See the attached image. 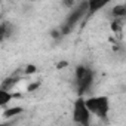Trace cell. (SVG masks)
Returning <instances> with one entry per match:
<instances>
[{
	"label": "cell",
	"mask_w": 126,
	"mask_h": 126,
	"mask_svg": "<svg viewBox=\"0 0 126 126\" xmlns=\"http://www.w3.org/2000/svg\"><path fill=\"white\" fill-rule=\"evenodd\" d=\"M83 18H88V0H79L77 5L68 11L65 19L59 25V30L64 34V37L73 33V30L77 27L80 21H83Z\"/></svg>",
	"instance_id": "obj_1"
},
{
	"label": "cell",
	"mask_w": 126,
	"mask_h": 126,
	"mask_svg": "<svg viewBox=\"0 0 126 126\" xmlns=\"http://www.w3.org/2000/svg\"><path fill=\"white\" fill-rule=\"evenodd\" d=\"M95 83V73L91 67L79 64L74 68V85H76V91L77 95H83L86 96V94L92 89Z\"/></svg>",
	"instance_id": "obj_2"
},
{
	"label": "cell",
	"mask_w": 126,
	"mask_h": 126,
	"mask_svg": "<svg viewBox=\"0 0 126 126\" xmlns=\"http://www.w3.org/2000/svg\"><path fill=\"white\" fill-rule=\"evenodd\" d=\"M92 113L86 104V96L77 95V98L73 102V110H71V117L73 123L80 125V126H89L92 122Z\"/></svg>",
	"instance_id": "obj_3"
},
{
	"label": "cell",
	"mask_w": 126,
	"mask_h": 126,
	"mask_svg": "<svg viewBox=\"0 0 126 126\" xmlns=\"http://www.w3.org/2000/svg\"><path fill=\"white\" fill-rule=\"evenodd\" d=\"M86 104L95 117L101 120H105L108 117L111 105H110V98L107 95H89L86 96Z\"/></svg>",
	"instance_id": "obj_4"
},
{
	"label": "cell",
	"mask_w": 126,
	"mask_h": 126,
	"mask_svg": "<svg viewBox=\"0 0 126 126\" xmlns=\"http://www.w3.org/2000/svg\"><path fill=\"white\" fill-rule=\"evenodd\" d=\"M114 0H88V18L96 15L98 12H101L104 8H107L108 5H111Z\"/></svg>",
	"instance_id": "obj_5"
},
{
	"label": "cell",
	"mask_w": 126,
	"mask_h": 126,
	"mask_svg": "<svg viewBox=\"0 0 126 126\" xmlns=\"http://www.w3.org/2000/svg\"><path fill=\"white\" fill-rule=\"evenodd\" d=\"M18 96H19V95L14 94L12 89L0 88V107H2V110L6 108V107H9V104L12 102V99H14V98H18Z\"/></svg>",
	"instance_id": "obj_6"
},
{
	"label": "cell",
	"mask_w": 126,
	"mask_h": 126,
	"mask_svg": "<svg viewBox=\"0 0 126 126\" xmlns=\"http://www.w3.org/2000/svg\"><path fill=\"white\" fill-rule=\"evenodd\" d=\"M24 107H21V105H12V107H6V108H3V117L5 119H11V117H16V116H19V114H24Z\"/></svg>",
	"instance_id": "obj_7"
},
{
	"label": "cell",
	"mask_w": 126,
	"mask_h": 126,
	"mask_svg": "<svg viewBox=\"0 0 126 126\" xmlns=\"http://www.w3.org/2000/svg\"><path fill=\"white\" fill-rule=\"evenodd\" d=\"M14 33V25L8 21H3L2 24H0V40L5 42L8 37H11Z\"/></svg>",
	"instance_id": "obj_8"
},
{
	"label": "cell",
	"mask_w": 126,
	"mask_h": 126,
	"mask_svg": "<svg viewBox=\"0 0 126 126\" xmlns=\"http://www.w3.org/2000/svg\"><path fill=\"white\" fill-rule=\"evenodd\" d=\"M111 16L114 19H123L126 16V3H122V5H116L113 9H111Z\"/></svg>",
	"instance_id": "obj_9"
},
{
	"label": "cell",
	"mask_w": 126,
	"mask_h": 126,
	"mask_svg": "<svg viewBox=\"0 0 126 126\" xmlns=\"http://www.w3.org/2000/svg\"><path fill=\"white\" fill-rule=\"evenodd\" d=\"M19 80H21V76H11V77L5 79V80L2 82V86H0V88H5V89H14L15 85H16Z\"/></svg>",
	"instance_id": "obj_10"
},
{
	"label": "cell",
	"mask_w": 126,
	"mask_h": 126,
	"mask_svg": "<svg viewBox=\"0 0 126 126\" xmlns=\"http://www.w3.org/2000/svg\"><path fill=\"white\" fill-rule=\"evenodd\" d=\"M49 36H50V37H52L55 42H58V40H61L62 37H64V34L61 33L59 27H58V28H53V30H50V31H49Z\"/></svg>",
	"instance_id": "obj_11"
},
{
	"label": "cell",
	"mask_w": 126,
	"mask_h": 126,
	"mask_svg": "<svg viewBox=\"0 0 126 126\" xmlns=\"http://www.w3.org/2000/svg\"><path fill=\"white\" fill-rule=\"evenodd\" d=\"M22 73H24V76H31V74L37 73V67L33 65V64H28V65H25L22 68Z\"/></svg>",
	"instance_id": "obj_12"
},
{
	"label": "cell",
	"mask_w": 126,
	"mask_h": 126,
	"mask_svg": "<svg viewBox=\"0 0 126 126\" xmlns=\"http://www.w3.org/2000/svg\"><path fill=\"white\" fill-rule=\"evenodd\" d=\"M77 2H79V0H61V5H62V8H64V9L70 11L71 8H74L77 5Z\"/></svg>",
	"instance_id": "obj_13"
},
{
	"label": "cell",
	"mask_w": 126,
	"mask_h": 126,
	"mask_svg": "<svg viewBox=\"0 0 126 126\" xmlns=\"http://www.w3.org/2000/svg\"><path fill=\"white\" fill-rule=\"evenodd\" d=\"M40 88V82H33V83H30L28 86H27V92H34V91H37Z\"/></svg>",
	"instance_id": "obj_14"
},
{
	"label": "cell",
	"mask_w": 126,
	"mask_h": 126,
	"mask_svg": "<svg viewBox=\"0 0 126 126\" xmlns=\"http://www.w3.org/2000/svg\"><path fill=\"white\" fill-rule=\"evenodd\" d=\"M64 65H67V62H58V68H64Z\"/></svg>",
	"instance_id": "obj_15"
},
{
	"label": "cell",
	"mask_w": 126,
	"mask_h": 126,
	"mask_svg": "<svg viewBox=\"0 0 126 126\" xmlns=\"http://www.w3.org/2000/svg\"><path fill=\"white\" fill-rule=\"evenodd\" d=\"M27 2H30V3H33V2H36V0H27Z\"/></svg>",
	"instance_id": "obj_16"
}]
</instances>
